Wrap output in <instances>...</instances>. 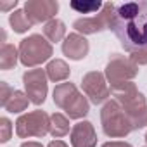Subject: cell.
<instances>
[{"instance_id":"obj_1","label":"cell","mask_w":147,"mask_h":147,"mask_svg":"<svg viewBox=\"0 0 147 147\" xmlns=\"http://www.w3.org/2000/svg\"><path fill=\"white\" fill-rule=\"evenodd\" d=\"M109 30L137 66H147V0L114 4Z\"/></svg>"},{"instance_id":"obj_2","label":"cell","mask_w":147,"mask_h":147,"mask_svg":"<svg viewBox=\"0 0 147 147\" xmlns=\"http://www.w3.org/2000/svg\"><path fill=\"white\" fill-rule=\"evenodd\" d=\"M100 125H102V131L106 137L111 138H123L126 135H130L133 130V121L131 116L114 100L109 99L100 111Z\"/></svg>"},{"instance_id":"obj_3","label":"cell","mask_w":147,"mask_h":147,"mask_svg":"<svg viewBox=\"0 0 147 147\" xmlns=\"http://www.w3.org/2000/svg\"><path fill=\"white\" fill-rule=\"evenodd\" d=\"M54 54L52 43L42 35H30L19 43V61L24 67L35 69L36 66L47 62Z\"/></svg>"},{"instance_id":"obj_4","label":"cell","mask_w":147,"mask_h":147,"mask_svg":"<svg viewBox=\"0 0 147 147\" xmlns=\"http://www.w3.org/2000/svg\"><path fill=\"white\" fill-rule=\"evenodd\" d=\"M50 130V116L42 111H30L18 118L16 121V135L19 138H31V137H45Z\"/></svg>"},{"instance_id":"obj_5","label":"cell","mask_w":147,"mask_h":147,"mask_svg":"<svg viewBox=\"0 0 147 147\" xmlns=\"http://www.w3.org/2000/svg\"><path fill=\"white\" fill-rule=\"evenodd\" d=\"M104 75L109 87L125 82H133V78L138 75V66L123 54H113L106 64Z\"/></svg>"},{"instance_id":"obj_6","label":"cell","mask_w":147,"mask_h":147,"mask_svg":"<svg viewBox=\"0 0 147 147\" xmlns=\"http://www.w3.org/2000/svg\"><path fill=\"white\" fill-rule=\"evenodd\" d=\"M82 90L87 95V99L95 106L106 104L111 97V88L107 85L106 75L100 71H88L87 75H83Z\"/></svg>"},{"instance_id":"obj_7","label":"cell","mask_w":147,"mask_h":147,"mask_svg":"<svg viewBox=\"0 0 147 147\" xmlns=\"http://www.w3.org/2000/svg\"><path fill=\"white\" fill-rule=\"evenodd\" d=\"M47 71L42 67H35V69H28L23 75V85H24V92L30 99V102H33L35 106H42L47 99V92H49V83H47Z\"/></svg>"},{"instance_id":"obj_8","label":"cell","mask_w":147,"mask_h":147,"mask_svg":"<svg viewBox=\"0 0 147 147\" xmlns=\"http://www.w3.org/2000/svg\"><path fill=\"white\" fill-rule=\"evenodd\" d=\"M113 11H114V4L113 2H107V4H104L102 11L97 12L95 16L76 19L75 23H73L75 33H80V35L85 36V35H95V33H100L104 30H109Z\"/></svg>"},{"instance_id":"obj_9","label":"cell","mask_w":147,"mask_h":147,"mask_svg":"<svg viewBox=\"0 0 147 147\" xmlns=\"http://www.w3.org/2000/svg\"><path fill=\"white\" fill-rule=\"evenodd\" d=\"M59 11V4L55 0H28L24 4V12L31 24L38 23H49L55 19V14Z\"/></svg>"},{"instance_id":"obj_10","label":"cell","mask_w":147,"mask_h":147,"mask_svg":"<svg viewBox=\"0 0 147 147\" xmlns=\"http://www.w3.org/2000/svg\"><path fill=\"white\" fill-rule=\"evenodd\" d=\"M61 49H62V54H64L66 57H69L71 61H82V59H85V57L88 55V52H90V43H88V40H87L83 35H80V33H69V35L64 38Z\"/></svg>"},{"instance_id":"obj_11","label":"cell","mask_w":147,"mask_h":147,"mask_svg":"<svg viewBox=\"0 0 147 147\" xmlns=\"http://www.w3.org/2000/svg\"><path fill=\"white\" fill-rule=\"evenodd\" d=\"M71 147H95L97 145V133L90 121H78L73 125L69 133Z\"/></svg>"},{"instance_id":"obj_12","label":"cell","mask_w":147,"mask_h":147,"mask_svg":"<svg viewBox=\"0 0 147 147\" xmlns=\"http://www.w3.org/2000/svg\"><path fill=\"white\" fill-rule=\"evenodd\" d=\"M78 95H80V90L76 88L75 83H71V82L55 85V88H54V92H52L54 104H55L59 109H62V111H66V109L69 107V104L75 100Z\"/></svg>"},{"instance_id":"obj_13","label":"cell","mask_w":147,"mask_h":147,"mask_svg":"<svg viewBox=\"0 0 147 147\" xmlns=\"http://www.w3.org/2000/svg\"><path fill=\"white\" fill-rule=\"evenodd\" d=\"M45 71H47V78H49L50 82H54V83L66 82V80L69 78V75H71V69H69L67 62L62 61V59H54V61H50V62L47 64Z\"/></svg>"},{"instance_id":"obj_14","label":"cell","mask_w":147,"mask_h":147,"mask_svg":"<svg viewBox=\"0 0 147 147\" xmlns=\"http://www.w3.org/2000/svg\"><path fill=\"white\" fill-rule=\"evenodd\" d=\"M88 111H90V100L87 99V95H83L80 92V95L66 109V116L69 119H82V118H85L88 114Z\"/></svg>"},{"instance_id":"obj_15","label":"cell","mask_w":147,"mask_h":147,"mask_svg":"<svg viewBox=\"0 0 147 147\" xmlns=\"http://www.w3.org/2000/svg\"><path fill=\"white\" fill-rule=\"evenodd\" d=\"M19 59V49H16L12 43H2L0 49V69L9 71L14 69Z\"/></svg>"},{"instance_id":"obj_16","label":"cell","mask_w":147,"mask_h":147,"mask_svg":"<svg viewBox=\"0 0 147 147\" xmlns=\"http://www.w3.org/2000/svg\"><path fill=\"white\" fill-rule=\"evenodd\" d=\"M43 36L50 42V43H57L62 42L67 35H66V24L61 19H52L43 26Z\"/></svg>"},{"instance_id":"obj_17","label":"cell","mask_w":147,"mask_h":147,"mask_svg":"<svg viewBox=\"0 0 147 147\" xmlns=\"http://www.w3.org/2000/svg\"><path fill=\"white\" fill-rule=\"evenodd\" d=\"M49 133L54 138H61V137L71 133L69 131V118L61 114V113L50 114V130H49Z\"/></svg>"},{"instance_id":"obj_18","label":"cell","mask_w":147,"mask_h":147,"mask_svg":"<svg viewBox=\"0 0 147 147\" xmlns=\"http://www.w3.org/2000/svg\"><path fill=\"white\" fill-rule=\"evenodd\" d=\"M28 104H30V99H28L26 92H23V90H14L12 97L9 99V102L5 104L4 109H5L7 113L19 114V113H23V111L28 109Z\"/></svg>"},{"instance_id":"obj_19","label":"cell","mask_w":147,"mask_h":147,"mask_svg":"<svg viewBox=\"0 0 147 147\" xmlns=\"http://www.w3.org/2000/svg\"><path fill=\"white\" fill-rule=\"evenodd\" d=\"M9 24L11 28L14 30V33H26L33 24L31 21L28 19L24 9H18V11H12L11 16H9Z\"/></svg>"},{"instance_id":"obj_20","label":"cell","mask_w":147,"mask_h":147,"mask_svg":"<svg viewBox=\"0 0 147 147\" xmlns=\"http://www.w3.org/2000/svg\"><path fill=\"white\" fill-rule=\"evenodd\" d=\"M69 7L76 11L78 14H94V12H100L104 4L99 0H73V2H69Z\"/></svg>"},{"instance_id":"obj_21","label":"cell","mask_w":147,"mask_h":147,"mask_svg":"<svg viewBox=\"0 0 147 147\" xmlns=\"http://www.w3.org/2000/svg\"><path fill=\"white\" fill-rule=\"evenodd\" d=\"M12 137V123L9 118H0V142L5 144Z\"/></svg>"},{"instance_id":"obj_22","label":"cell","mask_w":147,"mask_h":147,"mask_svg":"<svg viewBox=\"0 0 147 147\" xmlns=\"http://www.w3.org/2000/svg\"><path fill=\"white\" fill-rule=\"evenodd\" d=\"M12 94H14V88L9 83L0 82V106L5 107V104L9 102V99L12 97Z\"/></svg>"},{"instance_id":"obj_23","label":"cell","mask_w":147,"mask_h":147,"mask_svg":"<svg viewBox=\"0 0 147 147\" xmlns=\"http://www.w3.org/2000/svg\"><path fill=\"white\" fill-rule=\"evenodd\" d=\"M100 147H133L130 142H121V140H113V142H106Z\"/></svg>"},{"instance_id":"obj_24","label":"cell","mask_w":147,"mask_h":147,"mask_svg":"<svg viewBox=\"0 0 147 147\" xmlns=\"http://www.w3.org/2000/svg\"><path fill=\"white\" fill-rule=\"evenodd\" d=\"M18 5V0H12L9 4H0V11H9V9H14Z\"/></svg>"},{"instance_id":"obj_25","label":"cell","mask_w":147,"mask_h":147,"mask_svg":"<svg viewBox=\"0 0 147 147\" xmlns=\"http://www.w3.org/2000/svg\"><path fill=\"white\" fill-rule=\"evenodd\" d=\"M47 147H69L66 142H62V140H52Z\"/></svg>"},{"instance_id":"obj_26","label":"cell","mask_w":147,"mask_h":147,"mask_svg":"<svg viewBox=\"0 0 147 147\" xmlns=\"http://www.w3.org/2000/svg\"><path fill=\"white\" fill-rule=\"evenodd\" d=\"M21 147H43L40 142H23Z\"/></svg>"},{"instance_id":"obj_27","label":"cell","mask_w":147,"mask_h":147,"mask_svg":"<svg viewBox=\"0 0 147 147\" xmlns=\"http://www.w3.org/2000/svg\"><path fill=\"white\" fill-rule=\"evenodd\" d=\"M145 145H147V133H145Z\"/></svg>"},{"instance_id":"obj_28","label":"cell","mask_w":147,"mask_h":147,"mask_svg":"<svg viewBox=\"0 0 147 147\" xmlns=\"http://www.w3.org/2000/svg\"><path fill=\"white\" fill-rule=\"evenodd\" d=\"M145 147H147V145H145Z\"/></svg>"}]
</instances>
